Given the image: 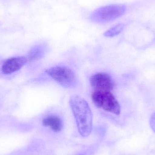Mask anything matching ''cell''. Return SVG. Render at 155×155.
<instances>
[{
	"instance_id": "cell-9",
	"label": "cell",
	"mask_w": 155,
	"mask_h": 155,
	"mask_svg": "<svg viewBox=\"0 0 155 155\" xmlns=\"http://www.w3.org/2000/svg\"><path fill=\"white\" fill-rule=\"evenodd\" d=\"M124 27V24L120 23L110 28L104 34V36L107 37H113L118 35L123 31Z\"/></svg>"
},
{
	"instance_id": "cell-5",
	"label": "cell",
	"mask_w": 155,
	"mask_h": 155,
	"mask_svg": "<svg viewBox=\"0 0 155 155\" xmlns=\"http://www.w3.org/2000/svg\"><path fill=\"white\" fill-rule=\"evenodd\" d=\"M89 82L93 90L112 91L115 87L113 78L106 73H97L93 74L90 78Z\"/></svg>"
},
{
	"instance_id": "cell-6",
	"label": "cell",
	"mask_w": 155,
	"mask_h": 155,
	"mask_svg": "<svg viewBox=\"0 0 155 155\" xmlns=\"http://www.w3.org/2000/svg\"><path fill=\"white\" fill-rule=\"evenodd\" d=\"M27 57L17 56L6 60L1 66L3 74L9 75L20 71L28 62Z\"/></svg>"
},
{
	"instance_id": "cell-1",
	"label": "cell",
	"mask_w": 155,
	"mask_h": 155,
	"mask_svg": "<svg viewBox=\"0 0 155 155\" xmlns=\"http://www.w3.org/2000/svg\"><path fill=\"white\" fill-rule=\"evenodd\" d=\"M78 133L83 137L90 135L93 127V114L86 100L78 95H74L69 101Z\"/></svg>"
},
{
	"instance_id": "cell-8",
	"label": "cell",
	"mask_w": 155,
	"mask_h": 155,
	"mask_svg": "<svg viewBox=\"0 0 155 155\" xmlns=\"http://www.w3.org/2000/svg\"><path fill=\"white\" fill-rule=\"evenodd\" d=\"M45 47L39 45L33 48L28 53L27 56L28 62L40 60L45 54Z\"/></svg>"
},
{
	"instance_id": "cell-11",
	"label": "cell",
	"mask_w": 155,
	"mask_h": 155,
	"mask_svg": "<svg viewBox=\"0 0 155 155\" xmlns=\"http://www.w3.org/2000/svg\"><path fill=\"white\" fill-rule=\"evenodd\" d=\"M77 155H85L84 154H78Z\"/></svg>"
},
{
	"instance_id": "cell-4",
	"label": "cell",
	"mask_w": 155,
	"mask_h": 155,
	"mask_svg": "<svg viewBox=\"0 0 155 155\" xmlns=\"http://www.w3.org/2000/svg\"><path fill=\"white\" fill-rule=\"evenodd\" d=\"M45 73L62 87L74 88L77 85V78L72 70L65 66H54L48 68Z\"/></svg>"
},
{
	"instance_id": "cell-10",
	"label": "cell",
	"mask_w": 155,
	"mask_h": 155,
	"mask_svg": "<svg viewBox=\"0 0 155 155\" xmlns=\"http://www.w3.org/2000/svg\"><path fill=\"white\" fill-rule=\"evenodd\" d=\"M150 125L153 131L155 133V112L152 114L150 118Z\"/></svg>"
},
{
	"instance_id": "cell-7",
	"label": "cell",
	"mask_w": 155,
	"mask_h": 155,
	"mask_svg": "<svg viewBox=\"0 0 155 155\" xmlns=\"http://www.w3.org/2000/svg\"><path fill=\"white\" fill-rule=\"evenodd\" d=\"M43 125L49 127L54 133H59L63 129L64 123L61 117L56 115L46 116L42 121Z\"/></svg>"
},
{
	"instance_id": "cell-3",
	"label": "cell",
	"mask_w": 155,
	"mask_h": 155,
	"mask_svg": "<svg viewBox=\"0 0 155 155\" xmlns=\"http://www.w3.org/2000/svg\"><path fill=\"white\" fill-rule=\"evenodd\" d=\"M126 11V7L124 5H109L95 10L90 15V19L97 23H106L121 17Z\"/></svg>"
},
{
	"instance_id": "cell-2",
	"label": "cell",
	"mask_w": 155,
	"mask_h": 155,
	"mask_svg": "<svg viewBox=\"0 0 155 155\" xmlns=\"http://www.w3.org/2000/svg\"><path fill=\"white\" fill-rule=\"evenodd\" d=\"M91 99L95 106L106 112L118 115L121 107L112 91L93 90Z\"/></svg>"
}]
</instances>
